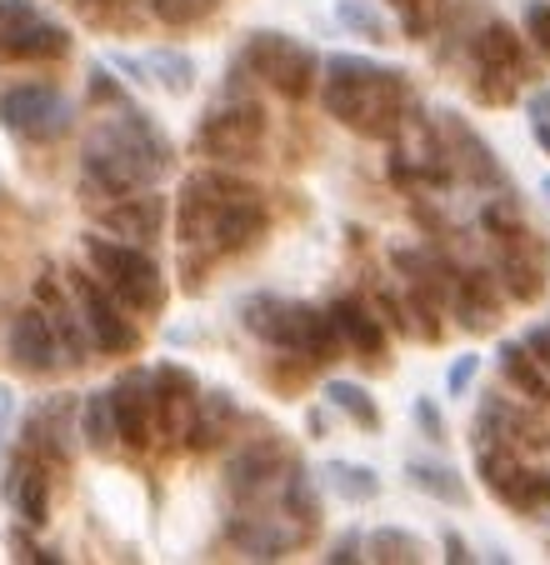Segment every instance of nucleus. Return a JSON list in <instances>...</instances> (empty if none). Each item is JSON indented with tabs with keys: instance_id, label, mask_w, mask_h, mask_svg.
<instances>
[{
	"instance_id": "obj_1",
	"label": "nucleus",
	"mask_w": 550,
	"mask_h": 565,
	"mask_svg": "<svg viewBox=\"0 0 550 565\" xmlns=\"http://www.w3.org/2000/svg\"><path fill=\"white\" fill-rule=\"evenodd\" d=\"M81 171L96 195L146 191V185H156L170 171V140L150 126L146 110L126 106L120 116H110L106 126H96V136L85 140Z\"/></svg>"
},
{
	"instance_id": "obj_2",
	"label": "nucleus",
	"mask_w": 550,
	"mask_h": 565,
	"mask_svg": "<svg viewBox=\"0 0 550 565\" xmlns=\"http://www.w3.org/2000/svg\"><path fill=\"white\" fill-rule=\"evenodd\" d=\"M326 110L350 126L366 140H391L401 130L405 110H411V86H405V71L395 65H381V71L360 75V81H326L320 90Z\"/></svg>"
},
{
	"instance_id": "obj_3",
	"label": "nucleus",
	"mask_w": 550,
	"mask_h": 565,
	"mask_svg": "<svg viewBox=\"0 0 550 565\" xmlns=\"http://www.w3.org/2000/svg\"><path fill=\"white\" fill-rule=\"evenodd\" d=\"M245 331L261 335L265 345L286 355H300V361H336L346 351V341L336 335L326 310L300 306V300H281V296H255L241 306Z\"/></svg>"
},
{
	"instance_id": "obj_4",
	"label": "nucleus",
	"mask_w": 550,
	"mask_h": 565,
	"mask_svg": "<svg viewBox=\"0 0 550 565\" xmlns=\"http://www.w3.org/2000/svg\"><path fill=\"white\" fill-rule=\"evenodd\" d=\"M85 260L96 266V276L110 286V296L126 310H146L156 316L166 306V276H160L156 256L130 241H106V235H85Z\"/></svg>"
},
{
	"instance_id": "obj_5",
	"label": "nucleus",
	"mask_w": 550,
	"mask_h": 565,
	"mask_svg": "<svg viewBox=\"0 0 550 565\" xmlns=\"http://www.w3.org/2000/svg\"><path fill=\"white\" fill-rule=\"evenodd\" d=\"M245 65L261 75L275 96H286V100H306L310 90H316V71H320L316 51L300 45L296 35H286V31H255L251 41H245Z\"/></svg>"
},
{
	"instance_id": "obj_6",
	"label": "nucleus",
	"mask_w": 550,
	"mask_h": 565,
	"mask_svg": "<svg viewBox=\"0 0 550 565\" xmlns=\"http://www.w3.org/2000/svg\"><path fill=\"white\" fill-rule=\"evenodd\" d=\"M65 286H71L75 306H81V320L91 331V345L106 355H126L140 345V331L130 326L126 306L110 296L106 280H91V270H65Z\"/></svg>"
},
{
	"instance_id": "obj_7",
	"label": "nucleus",
	"mask_w": 550,
	"mask_h": 565,
	"mask_svg": "<svg viewBox=\"0 0 550 565\" xmlns=\"http://www.w3.org/2000/svg\"><path fill=\"white\" fill-rule=\"evenodd\" d=\"M71 51V31L45 21L35 0H0V55L6 61H61Z\"/></svg>"
},
{
	"instance_id": "obj_8",
	"label": "nucleus",
	"mask_w": 550,
	"mask_h": 565,
	"mask_svg": "<svg viewBox=\"0 0 550 565\" xmlns=\"http://www.w3.org/2000/svg\"><path fill=\"white\" fill-rule=\"evenodd\" d=\"M241 191H251V185L235 181V175H221V171L186 175L180 201H176V235L186 241V246H205V241H211V231H215V221H221V211Z\"/></svg>"
},
{
	"instance_id": "obj_9",
	"label": "nucleus",
	"mask_w": 550,
	"mask_h": 565,
	"mask_svg": "<svg viewBox=\"0 0 550 565\" xmlns=\"http://www.w3.org/2000/svg\"><path fill=\"white\" fill-rule=\"evenodd\" d=\"M235 551H245L251 561H281L296 545H306L316 531H306L300 521H290L286 511H271V505H241V511L225 521Z\"/></svg>"
},
{
	"instance_id": "obj_10",
	"label": "nucleus",
	"mask_w": 550,
	"mask_h": 565,
	"mask_svg": "<svg viewBox=\"0 0 550 565\" xmlns=\"http://www.w3.org/2000/svg\"><path fill=\"white\" fill-rule=\"evenodd\" d=\"M435 136H441V150L455 175H466L470 185H486V191H510V175L496 160V150L486 146V136H480L476 126H466V120L455 116V110H435Z\"/></svg>"
},
{
	"instance_id": "obj_11",
	"label": "nucleus",
	"mask_w": 550,
	"mask_h": 565,
	"mask_svg": "<svg viewBox=\"0 0 550 565\" xmlns=\"http://www.w3.org/2000/svg\"><path fill=\"white\" fill-rule=\"evenodd\" d=\"M265 140V110L255 100H231V106L211 110L195 130V146L211 160H251Z\"/></svg>"
},
{
	"instance_id": "obj_12",
	"label": "nucleus",
	"mask_w": 550,
	"mask_h": 565,
	"mask_svg": "<svg viewBox=\"0 0 550 565\" xmlns=\"http://www.w3.org/2000/svg\"><path fill=\"white\" fill-rule=\"evenodd\" d=\"M0 126L25 140H55L71 130V100L55 86H11L0 96Z\"/></svg>"
},
{
	"instance_id": "obj_13",
	"label": "nucleus",
	"mask_w": 550,
	"mask_h": 565,
	"mask_svg": "<svg viewBox=\"0 0 550 565\" xmlns=\"http://www.w3.org/2000/svg\"><path fill=\"white\" fill-rule=\"evenodd\" d=\"M480 440H496V446H510V450H546L550 426L536 420L530 411L500 401V395H486V406H480V416H476V446Z\"/></svg>"
},
{
	"instance_id": "obj_14",
	"label": "nucleus",
	"mask_w": 550,
	"mask_h": 565,
	"mask_svg": "<svg viewBox=\"0 0 550 565\" xmlns=\"http://www.w3.org/2000/svg\"><path fill=\"white\" fill-rule=\"evenodd\" d=\"M110 406H116V430L130 450L150 446V430H156V395H150V375L146 371H126L110 385Z\"/></svg>"
},
{
	"instance_id": "obj_15",
	"label": "nucleus",
	"mask_w": 550,
	"mask_h": 565,
	"mask_svg": "<svg viewBox=\"0 0 550 565\" xmlns=\"http://www.w3.org/2000/svg\"><path fill=\"white\" fill-rule=\"evenodd\" d=\"M265 225H271V215H265V201L261 191H241L231 205L221 211V221H215L211 241H205V250H215V256H241V250H251L255 241L265 235Z\"/></svg>"
},
{
	"instance_id": "obj_16",
	"label": "nucleus",
	"mask_w": 550,
	"mask_h": 565,
	"mask_svg": "<svg viewBox=\"0 0 550 565\" xmlns=\"http://www.w3.org/2000/svg\"><path fill=\"white\" fill-rule=\"evenodd\" d=\"M101 225H106L110 235H120V241H130V246H150L160 235V225H166V195H156L150 185L120 195L116 205L101 211Z\"/></svg>"
},
{
	"instance_id": "obj_17",
	"label": "nucleus",
	"mask_w": 550,
	"mask_h": 565,
	"mask_svg": "<svg viewBox=\"0 0 550 565\" xmlns=\"http://www.w3.org/2000/svg\"><path fill=\"white\" fill-rule=\"evenodd\" d=\"M150 395H156V426L166 430V436L186 440V426H191L195 401H201L195 375L180 371V365H160V371L150 375Z\"/></svg>"
},
{
	"instance_id": "obj_18",
	"label": "nucleus",
	"mask_w": 550,
	"mask_h": 565,
	"mask_svg": "<svg viewBox=\"0 0 550 565\" xmlns=\"http://www.w3.org/2000/svg\"><path fill=\"white\" fill-rule=\"evenodd\" d=\"M11 355L25 365L31 375H51L61 365V335H55L51 316L41 306H25L11 320Z\"/></svg>"
},
{
	"instance_id": "obj_19",
	"label": "nucleus",
	"mask_w": 550,
	"mask_h": 565,
	"mask_svg": "<svg viewBox=\"0 0 550 565\" xmlns=\"http://www.w3.org/2000/svg\"><path fill=\"white\" fill-rule=\"evenodd\" d=\"M445 300H451L455 320H461L470 335H486L500 316V286L486 276V270H455L451 296Z\"/></svg>"
},
{
	"instance_id": "obj_20",
	"label": "nucleus",
	"mask_w": 550,
	"mask_h": 565,
	"mask_svg": "<svg viewBox=\"0 0 550 565\" xmlns=\"http://www.w3.org/2000/svg\"><path fill=\"white\" fill-rule=\"evenodd\" d=\"M35 306L51 316L55 335H61V351L65 361H85L91 355V331H85V320H81V306H75V296H65L61 280L45 270V276H35Z\"/></svg>"
},
{
	"instance_id": "obj_21",
	"label": "nucleus",
	"mask_w": 550,
	"mask_h": 565,
	"mask_svg": "<svg viewBox=\"0 0 550 565\" xmlns=\"http://www.w3.org/2000/svg\"><path fill=\"white\" fill-rule=\"evenodd\" d=\"M6 495H11L15 515H21L25 525H45V515H51V470L41 466L35 450H21V456L11 460V470H6Z\"/></svg>"
},
{
	"instance_id": "obj_22",
	"label": "nucleus",
	"mask_w": 550,
	"mask_h": 565,
	"mask_svg": "<svg viewBox=\"0 0 550 565\" xmlns=\"http://www.w3.org/2000/svg\"><path fill=\"white\" fill-rule=\"evenodd\" d=\"M330 326H336V335L350 345L356 355H366V361H376V355H385V320L371 316V310L360 306L356 296H340L336 306L326 310Z\"/></svg>"
},
{
	"instance_id": "obj_23",
	"label": "nucleus",
	"mask_w": 550,
	"mask_h": 565,
	"mask_svg": "<svg viewBox=\"0 0 550 565\" xmlns=\"http://www.w3.org/2000/svg\"><path fill=\"white\" fill-rule=\"evenodd\" d=\"M496 365H500V375H506L510 391L526 395V406H550V371L530 355L526 341H500Z\"/></svg>"
},
{
	"instance_id": "obj_24",
	"label": "nucleus",
	"mask_w": 550,
	"mask_h": 565,
	"mask_svg": "<svg viewBox=\"0 0 550 565\" xmlns=\"http://www.w3.org/2000/svg\"><path fill=\"white\" fill-rule=\"evenodd\" d=\"M405 480L441 505H470L466 476H461L455 466H445V460H411V466H405Z\"/></svg>"
},
{
	"instance_id": "obj_25",
	"label": "nucleus",
	"mask_w": 550,
	"mask_h": 565,
	"mask_svg": "<svg viewBox=\"0 0 550 565\" xmlns=\"http://www.w3.org/2000/svg\"><path fill=\"white\" fill-rule=\"evenodd\" d=\"M231 420H235V401H231V395H225V391L201 395V401H195L191 426H186V446H191V450L221 446L225 430H231Z\"/></svg>"
},
{
	"instance_id": "obj_26",
	"label": "nucleus",
	"mask_w": 550,
	"mask_h": 565,
	"mask_svg": "<svg viewBox=\"0 0 550 565\" xmlns=\"http://www.w3.org/2000/svg\"><path fill=\"white\" fill-rule=\"evenodd\" d=\"M496 286H500V296H510L516 306H530V300H540V296H546V276H540V260L520 256V250L510 246L506 256L496 260Z\"/></svg>"
},
{
	"instance_id": "obj_27",
	"label": "nucleus",
	"mask_w": 550,
	"mask_h": 565,
	"mask_svg": "<svg viewBox=\"0 0 550 565\" xmlns=\"http://www.w3.org/2000/svg\"><path fill=\"white\" fill-rule=\"evenodd\" d=\"M366 561H376V565H421V561H431V545H425L421 535L401 531V525H381V531L366 535Z\"/></svg>"
},
{
	"instance_id": "obj_28",
	"label": "nucleus",
	"mask_w": 550,
	"mask_h": 565,
	"mask_svg": "<svg viewBox=\"0 0 550 565\" xmlns=\"http://www.w3.org/2000/svg\"><path fill=\"white\" fill-rule=\"evenodd\" d=\"M470 55H476L480 71H516L520 65V35L506 21H486L470 35Z\"/></svg>"
},
{
	"instance_id": "obj_29",
	"label": "nucleus",
	"mask_w": 550,
	"mask_h": 565,
	"mask_svg": "<svg viewBox=\"0 0 550 565\" xmlns=\"http://www.w3.org/2000/svg\"><path fill=\"white\" fill-rule=\"evenodd\" d=\"M320 476H326L330 491L350 505H371L376 495H381V476H376L371 466H360V460H330Z\"/></svg>"
},
{
	"instance_id": "obj_30",
	"label": "nucleus",
	"mask_w": 550,
	"mask_h": 565,
	"mask_svg": "<svg viewBox=\"0 0 550 565\" xmlns=\"http://www.w3.org/2000/svg\"><path fill=\"white\" fill-rule=\"evenodd\" d=\"M326 401H330V406H336L356 430H366V436H376V430H381V406H376V395L366 391V385H356V381H330V385H326Z\"/></svg>"
},
{
	"instance_id": "obj_31",
	"label": "nucleus",
	"mask_w": 550,
	"mask_h": 565,
	"mask_svg": "<svg viewBox=\"0 0 550 565\" xmlns=\"http://www.w3.org/2000/svg\"><path fill=\"white\" fill-rule=\"evenodd\" d=\"M81 436H85V446L96 450V456H110V450H116L120 430H116V406H110V391H91V395H85Z\"/></svg>"
},
{
	"instance_id": "obj_32",
	"label": "nucleus",
	"mask_w": 550,
	"mask_h": 565,
	"mask_svg": "<svg viewBox=\"0 0 550 565\" xmlns=\"http://www.w3.org/2000/svg\"><path fill=\"white\" fill-rule=\"evenodd\" d=\"M146 81H156L160 90H170V96H191L195 86V61L180 51H150L146 55Z\"/></svg>"
},
{
	"instance_id": "obj_33",
	"label": "nucleus",
	"mask_w": 550,
	"mask_h": 565,
	"mask_svg": "<svg viewBox=\"0 0 550 565\" xmlns=\"http://www.w3.org/2000/svg\"><path fill=\"white\" fill-rule=\"evenodd\" d=\"M336 21L346 25L350 35H360V41L391 45V25H385V15L376 11V6H366V0H336Z\"/></svg>"
},
{
	"instance_id": "obj_34",
	"label": "nucleus",
	"mask_w": 550,
	"mask_h": 565,
	"mask_svg": "<svg viewBox=\"0 0 550 565\" xmlns=\"http://www.w3.org/2000/svg\"><path fill=\"white\" fill-rule=\"evenodd\" d=\"M385 6L401 15V31L411 35V41H425V35L435 31V21H441L445 0H385Z\"/></svg>"
},
{
	"instance_id": "obj_35",
	"label": "nucleus",
	"mask_w": 550,
	"mask_h": 565,
	"mask_svg": "<svg viewBox=\"0 0 550 565\" xmlns=\"http://www.w3.org/2000/svg\"><path fill=\"white\" fill-rule=\"evenodd\" d=\"M215 6H221V0H150L156 21H166V25H195V21H205Z\"/></svg>"
},
{
	"instance_id": "obj_36",
	"label": "nucleus",
	"mask_w": 550,
	"mask_h": 565,
	"mask_svg": "<svg viewBox=\"0 0 550 565\" xmlns=\"http://www.w3.org/2000/svg\"><path fill=\"white\" fill-rule=\"evenodd\" d=\"M516 505L520 515H540V511H550V470H526L520 476V491H516Z\"/></svg>"
},
{
	"instance_id": "obj_37",
	"label": "nucleus",
	"mask_w": 550,
	"mask_h": 565,
	"mask_svg": "<svg viewBox=\"0 0 550 565\" xmlns=\"http://www.w3.org/2000/svg\"><path fill=\"white\" fill-rule=\"evenodd\" d=\"M520 25H526L530 45L550 61V0H526V11H520Z\"/></svg>"
},
{
	"instance_id": "obj_38",
	"label": "nucleus",
	"mask_w": 550,
	"mask_h": 565,
	"mask_svg": "<svg viewBox=\"0 0 550 565\" xmlns=\"http://www.w3.org/2000/svg\"><path fill=\"white\" fill-rule=\"evenodd\" d=\"M526 126H530V136H536V146L550 156V86L530 90V100H526Z\"/></svg>"
},
{
	"instance_id": "obj_39",
	"label": "nucleus",
	"mask_w": 550,
	"mask_h": 565,
	"mask_svg": "<svg viewBox=\"0 0 550 565\" xmlns=\"http://www.w3.org/2000/svg\"><path fill=\"white\" fill-rule=\"evenodd\" d=\"M476 96L486 100V106H510V100H516V75L510 71H480Z\"/></svg>"
},
{
	"instance_id": "obj_40",
	"label": "nucleus",
	"mask_w": 550,
	"mask_h": 565,
	"mask_svg": "<svg viewBox=\"0 0 550 565\" xmlns=\"http://www.w3.org/2000/svg\"><path fill=\"white\" fill-rule=\"evenodd\" d=\"M476 375H480V355L476 351H470V355H455L451 375H445V391H451V395H466Z\"/></svg>"
},
{
	"instance_id": "obj_41",
	"label": "nucleus",
	"mask_w": 550,
	"mask_h": 565,
	"mask_svg": "<svg viewBox=\"0 0 550 565\" xmlns=\"http://www.w3.org/2000/svg\"><path fill=\"white\" fill-rule=\"evenodd\" d=\"M411 416H415V426H421V436L445 440V416H441V406H431V395H421V401H415Z\"/></svg>"
},
{
	"instance_id": "obj_42",
	"label": "nucleus",
	"mask_w": 550,
	"mask_h": 565,
	"mask_svg": "<svg viewBox=\"0 0 550 565\" xmlns=\"http://www.w3.org/2000/svg\"><path fill=\"white\" fill-rule=\"evenodd\" d=\"M360 551H366V541H360L356 531H346L336 545H330V555H326V561H330V565H356V561H366V555H360Z\"/></svg>"
},
{
	"instance_id": "obj_43",
	"label": "nucleus",
	"mask_w": 550,
	"mask_h": 565,
	"mask_svg": "<svg viewBox=\"0 0 550 565\" xmlns=\"http://www.w3.org/2000/svg\"><path fill=\"white\" fill-rule=\"evenodd\" d=\"M41 416H45V420H51V430H61V416H65V401H61V406H55V416H51V406H45V411H41ZM51 440H55V456H61V460H65V436H45V426H35V446H51Z\"/></svg>"
},
{
	"instance_id": "obj_44",
	"label": "nucleus",
	"mask_w": 550,
	"mask_h": 565,
	"mask_svg": "<svg viewBox=\"0 0 550 565\" xmlns=\"http://www.w3.org/2000/svg\"><path fill=\"white\" fill-rule=\"evenodd\" d=\"M526 345H530V355H536V361L550 371V326H536V331L526 335Z\"/></svg>"
},
{
	"instance_id": "obj_45",
	"label": "nucleus",
	"mask_w": 550,
	"mask_h": 565,
	"mask_svg": "<svg viewBox=\"0 0 550 565\" xmlns=\"http://www.w3.org/2000/svg\"><path fill=\"white\" fill-rule=\"evenodd\" d=\"M441 551H445V561H451V565H466V561H470V545L461 541L455 531H445V535H441Z\"/></svg>"
},
{
	"instance_id": "obj_46",
	"label": "nucleus",
	"mask_w": 550,
	"mask_h": 565,
	"mask_svg": "<svg viewBox=\"0 0 550 565\" xmlns=\"http://www.w3.org/2000/svg\"><path fill=\"white\" fill-rule=\"evenodd\" d=\"M91 75H96V86H91V96H96V100H120V86L110 81L106 71H91Z\"/></svg>"
},
{
	"instance_id": "obj_47",
	"label": "nucleus",
	"mask_w": 550,
	"mask_h": 565,
	"mask_svg": "<svg viewBox=\"0 0 550 565\" xmlns=\"http://www.w3.org/2000/svg\"><path fill=\"white\" fill-rule=\"evenodd\" d=\"M11 416H15V395H11V385H0V436H6Z\"/></svg>"
},
{
	"instance_id": "obj_48",
	"label": "nucleus",
	"mask_w": 550,
	"mask_h": 565,
	"mask_svg": "<svg viewBox=\"0 0 550 565\" xmlns=\"http://www.w3.org/2000/svg\"><path fill=\"white\" fill-rule=\"evenodd\" d=\"M65 6H75V11H101V6H110V0H65Z\"/></svg>"
},
{
	"instance_id": "obj_49",
	"label": "nucleus",
	"mask_w": 550,
	"mask_h": 565,
	"mask_svg": "<svg viewBox=\"0 0 550 565\" xmlns=\"http://www.w3.org/2000/svg\"><path fill=\"white\" fill-rule=\"evenodd\" d=\"M546 195H550V175H546Z\"/></svg>"
}]
</instances>
